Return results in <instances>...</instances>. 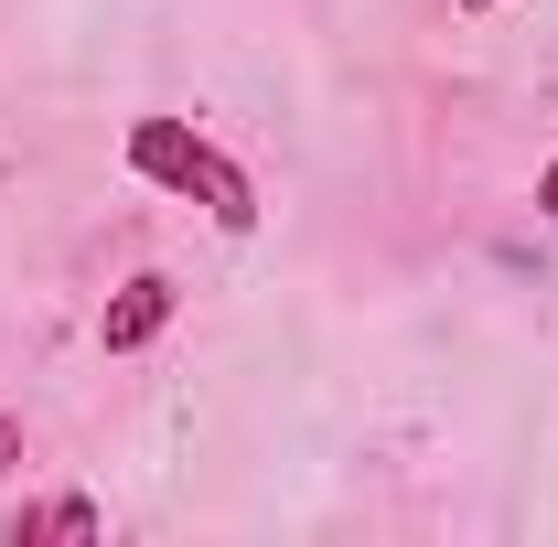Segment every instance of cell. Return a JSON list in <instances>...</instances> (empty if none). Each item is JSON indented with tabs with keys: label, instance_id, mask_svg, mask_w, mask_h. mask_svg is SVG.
Segmentation results:
<instances>
[{
	"label": "cell",
	"instance_id": "obj_6",
	"mask_svg": "<svg viewBox=\"0 0 558 547\" xmlns=\"http://www.w3.org/2000/svg\"><path fill=\"white\" fill-rule=\"evenodd\" d=\"M451 11H494V0H451Z\"/></svg>",
	"mask_w": 558,
	"mask_h": 547
},
{
	"label": "cell",
	"instance_id": "obj_5",
	"mask_svg": "<svg viewBox=\"0 0 558 547\" xmlns=\"http://www.w3.org/2000/svg\"><path fill=\"white\" fill-rule=\"evenodd\" d=\"M0 462H22V429H11V418H0Z\"/></svg>",
	"mask_w": 558,
	"mask_h": 547
},
{
	"label": "cell",
	"instance_id": "obj_1",
	"mask_svg": "<svg viewBox=\"0 0 558 547\" xmlns=\"http://www.w3.org/2000/svg\"><path fill=\"white\" fill-rule=\"evenodd\" d=\"M130 172H140V183H161V194H183V205H205L226 236L258 226V183H247V161L215 150L194 119H130Z\"/></svg>",
	"mask_w": 558,
	"mask_h": 547
},
{
	"label": "cell",
	"instance_id": "obj_4",
	"mask_svg": "<svg viewBox=\"0 0 558 547\" xmlns=\"http://www.w3.org/2000/svg\"><path fill=\"white\" fill-rule=\"evenodd\" d=\"M537 215H558V161H548V172H537Z\"/></svg>",
	"mask_w": 558,
	"mask_h": 547
},
{
	"label": "cell",
	"instance_id": "obj_2",
	"mask_svg": "<svg viewBox=\"0 0 558 547\" xmlns=\"http://www.w3.org/2000/svg\"><path fill=\"white\" fill-rule=\"evenodd\" d=\"M86 537H108L97 494H44V505L11 515V547H86Z\"/></svg>",
	"mask_w": 558,
	"mask_h": 547
},
{
	"label": "cell",
	"instance_id": "obj_3",
	"mask_svg": "<svg viewBox=\"0 0 558 547\" xmlns=\"http://www.w3.org/2000/svg\"><path fill=\"white\" fill-rule=\"evenodd\" d=\"M161 323H172V279H161V269H140L130 290L108 301V323H97V343H108V354H140V343L161 333Z\"/></svg>",
	"mask_w": 558,
	"mask_h": 547
}]
</instances>
